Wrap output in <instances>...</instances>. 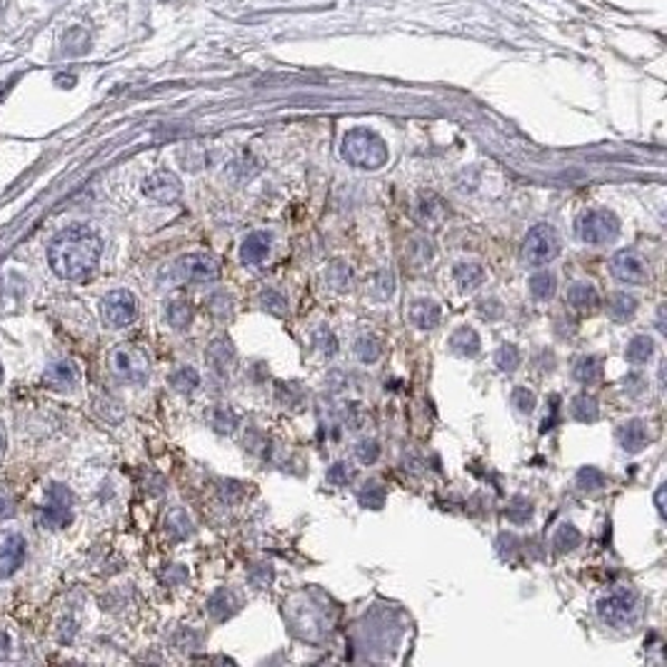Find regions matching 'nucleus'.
Instances as JSON below:
<instances>
[{"label":"nucleus","instance_id":"f704fd0d","mask_svg":"<svg viewBox=\"0 0 667 667\" xmlns=\"http://www.w3.org/2000/svg\"><path fill=\"white\" fill-rule=\"evenodd\" d=\"M495 363H498L502 373H515L520 367V350L510 343L500 345L498 353H495Z\"/></svg>","mask_w":667,"mask_h":667},{"label":"nucleus","instance_id":"423d86ee","mask_svg":"<svg viewBox=\"0 0 667 667\" xmlns=\"http://www.w3.org/2000/svg\"><path fill=\"white\" fill-rule=\"evenodd\" d=\"M617 235H620V220L610 210H590L577 220V238L585 245H595V248L610 245L615 243Z\"/></svg>","mask_w":667,"mask_h":667},{"label":"nucleus","instance_id":"49530a36","mask_svg":"<svg viewBox=\"0 0 667 667\" xmlns=\"http://www.w3.org/2000/svg\"><path fill=\"white\" fill-rule=\"evenodd\" d=\"M0 380H3V367H0Z\"/></svg>","mask_w":667,"mask_h":667},{"label":"nucleus","instance_id":"cd10ccee","mask_svg":"<svg viewBox=\"0 0 667 667\" xmlns=\"http://www.w3.org/2000/svg\"><path fill=\"white\" fill-rule=\"evenodd\" d=\"M166 318L167 323L177 328V330H183V328H188L190 320H193V308H190L188 300H170L166 305Z\"/></svg>","mask_w":667,"mask_h":667},{"label":"nucleus","instance_id":"a211bd4d","mask_svg":"<svg viewBox=\"0 0 667 667\" xmlns=\"http://www.w3.org/2000/svg\"><path fill=\"white\" fill-rule=\"evenodd\" d=\"M567 302L577 308V310H593L600 305V295L595 291L593 282H585V281H577L570 285V291H567Z\"/></svg>","mask_w":667,"mask_h":667},{"label":"nucleus","instance_id":"2eb2a0df","mask_svg":"<svg viewBox=\"0 0 667 667\" xmlns=\"http://www.w3.org/2000/svg\"><path fill=\"white\" fill-rule=\"evenodd\" d=\"M43 380H45V386H51L52 390H68V387L78 386L81 373H78L75 363H71V360H61V363H52V366H48Z\"/></svg>","mask_w":667,"mask_h":667},{"label":"nucleus","instance_id":"7ed1b4c3","mask_svg":"<svg viewBox=\"0 0 667 667\" xmlns=\"http://www.w3.org/2000/svg\"><path fill=\"white\" fill-rule=\"evenodd\" d=\"M560 235L550 223H538L535 228L528 230V235L522 240V262L530 268H542L548 262H553L560 255Z\"/></svg>","mask_w":667,"mask_h":667},{"label":"nucleus","instance_id":"dca6fc26","mask_svg":"<svg viewBox=\"0 0 667 667\" xmlns=\"http://www.w3.org/2000/svg\"><path fill=\"white\" fill-rule=\"evenodd\" d=\"M410 323L415 325L417 330H433L440 323V305L428 298H420L410 305Z\"/></svg>","mask_w":667,"mask_h":667},{"label":"nucleus","instance_id":"c756f323","mask_svg":"<svg viewBox=\"0 0 667 667\" xmlns=\"http://www.w3.org/2000/svg\"><path fill=\"white\" fill-rule=\"evenodd\" d=\"M603 373V367H600V360L593 357V355H587V357H580L577 363H575V370L573 376L575 380H580L583 386H593L595 380L600 377Z\"/></svg>","mask_w":667,"mask_h":667},{"label":"nucleus","instance_id":"f3484780","mask_svg":"<svg viewBox=\"0 0 667 667\" xmlns=\"http://www.w3.org/2000/svg\"><path fill=\"white\" fill-rule=\"evenodd\" d=\"M448 348L458 357H475L480 353V338L472 328H458L448 338Z\"/></svg>","mask_w":667,"mask_h":667},{"label":"nucleus","instance_id":"e433bc0d","mask_svg":"<svg viewBox=\"0 0 667 667\" xmlns=\"http://www.w3.org/2000/svg\"><path fill=\"white\" fill-rule=\"evenodd\" d=\"M512 405H515V410H518L520 415H530L532 410H535V405H538V397H535V393L528 390V387L518 386L512 390Z\"/></svg>","mask_w":667,"mask_h":667},{"label":"nucleus","instance_id":"6ab92c4d","mask_svg":"<svg viewBox=\"0 0 667 667\" xmlns=\"http://www.w3.org/2000/svg\"><path fill=\"white\" fill-rule=\"evenodd\" d=\"M607 315L613 318V320H617V323H625V320H630L633 315L637 313V300L633 298V295H627V292H613L610 298H607Z\"/></svg>","mask_w":667,"mask_h":667},{"label":"nucleus","instance_id":"7c9ffc66","mask_svg":"<svg viewBox=\"0 0 667 667\" xmlns=\"http://www.w3.org/2000/svg\"><path fill=\"white\" fill-rule=\"evenodd\" d=\"M170 386L176 387L177 393H193V390L200 386L198 370H195V367H190V366L177 367L176 373L170 376Z\"/></svg>","mask_w":667,"mask_h":667},{"label":"nucleus","instance_id":"a18cd8bd","mask_svg":"<svg viewBox=\"0 0 667 667\" xmlns=\"http://www.w3.org/2000/svg\"><path fill=\"white\" fill-rule=\"evenodd\" d=\"M5 445V433H3V425H0V448Z\"/></svg>","mask_w":667,"mask_h":667},{"label":"nucleus","instance_id":"20e7f679","mask_svg":"<svg viewBox=\"0 0 667 667\" xmlns=\"http://www.w3.org/2000/svg\"><path fill=\"white\" fill-rule=\"evenodd\" d=\"M108 370L123 383H146L150 376V360L138 345L120 343L108 353Z\"/></svg>","mask_w":667,"mask_h":667},{"label":"nucleus","instance_id":"4be33fe9","mask_svg":"<svg viewBox=\"0 0 667 667\" xmlns=\"http://www.w3.org/2000/svg\"><path fill=\"white\" fill-rule=\"evenodd\" d=\"M528 288H530V295L535 300L545 302L550 300L555 291H557V281H555V275L550 271H538L528 282Z\"/></svg>","mask_w":667,"mask_h":667},{"label":"nucleus","instance_id":"c03bdc74","mask_svg":"<svg viewBox=\"0 0 667 667\" xmlns=\"http://www.w3.org/2000/svg\"><path fill=\"white\" fill-rule=\"evenodd\" d=\"M655 505H657V512H660V518H665V485H660V488H657Z\"/></svg>","mask_w":667,"mask_h":667},{"label":"nucleus","instance_id":"79ce46f5","mask_svg":"<svg viewBox=\"0 0 667 667\" xmlns=\"http://www.w3.org/2000/svg\"><path fill=\"white\" fill-rule=\"evenodd\" d=\"M350 480H353V470H350L348 462H335L333 468L328 470V482L335 485V488H343Z\"/></svg>","mask_w":667,"mask_h":667},{"label":"nucleus","instance_id":"a878e982","mask_svg":"<svg viewBox=\"0 0 667 667\" xmlns=\"http://www.w3.org/2000/svg\"><path fill=\"white\" fill-rule=\"evenodd\" d=\"M235 607H238V600H235V595L230 593V590H218L208 600V613L213 617H218V620H225V617L233 615Z\"/></svg>","mask_w":667,"mask_h":667},{"label":"nucleus","instance_id":"a19ab883","mask_svg":"<svg viewBox=\"0 0 667 667\" xmlns=\"http://www.w3.org/2000/svg\"><path fill=\"white\" fill-rule=\"evenodd\" d=\"M355 455H357V460H360L363 465H373V462L380 458V445H377L376 440H360V443L355 445Z\"/></svg>","mask_w":667,"mask_h":667},{"label":"nucleus","instance_id":"5701e85b","mask_svg":"<svg viewBox=\"0 0 667 667\" xmlns=\"http://www.w3.org/2000/svg\"><path fill=\"white\" fill-rule=\"evenodd\" d=\"M453 275H455V282L462 291H472V288H478L480 282L485 281V271H482L480 262H458Z\"/></svg>","mask_w":667,"mask_h":667},{"label":"nucleus","instance_id":"b1692460","mask_svg":"<svg viewBox=\"0 0 667 667\" xmlns=\"http://www.w3.org/2000/svg\"><path fill=\"white\" fill-rule=\"evenodd\" d=\"M210 425L220 435H228V433L238 428V413L230 405H215L210 410Z\"/></svg>","mask_w":667,"mask_h":667},{"label":"nucleus","instance_id":"aec40b11","mask_svg":"<svg viewBox=\"0 0 667 667\" xmlns=\"http://www.w3.org/2000/svg\"><path fill=\"white\" fill-rule=\"evenodd\" d=\"M655 355V340L650 335H635L625 348V360L633 366H645Z\"/></svg>","mask_w":667,"mask_h":667},{"label":"nucleus","instance_id":"4c0bfd02","mask_svg":"<svg viewBox=\"0 0 667 667\" xmlns=\"http://www.w3.org/2000/svg\"><path fill=\"white\" fill-rule=\"evenodd\" d=\"M577 485H580L583 491H600L605 485V472L603 470L593 468V465L580 468V472H577Z\"/></svg>","mask_w":667,"mask_h":667},{"label":"nucleus","instance_id":"58836bf2","mask_svg":"<svg viewBox=\"0 0 667 667\" xmlns=\"http://www.w3.org/2000/svg\"><path fill=\"white\" fill-rule=\"evenodd\" d=\"M313 345L325 355V357H333V355L338 353V340H335V335L330 333L325 325H320V328L313 333Z\"/></svg>","mask_w":667,"mask_h":667},{"label":"nucleus","instance_id":"0eeeda50","mask_svg":"<svg viewBox=\"0 0 667 667\" xmlns=\"http://www.w3.org/2000/svg\"><path fill=\"white\" fill-rule=\"evenodd\" d=\"M41 520L51 530H61L73 522V492L65 485L52 482L45 491V500L41 505Z\"/></svg>","mask_w":667,"mask_h":667},{"label":"nucleus","instance_id":"473e14b6","mask_svg":"<svg viewBox=\"0 0 667 667\" xmlns=\"http://www.w3.org/2000/svg\"><path fill=\"white\" fill-rule=\"evenodd\" d=\"M325 278H328V282L333 285L335 291L345 292V291H350L353 272H350V268H348L345 262H333V265L328 268V272H325Z\"/></svg>","mask_w":667,"mask_h":667},{"label":"nucleus","instance_id":"393cba45","mask_svg":"<svg viewBox=\"0 0 667 667\" xmlns=\"http://www.w3.org/2000/svg\"><path fill=\"white\" fill-rule=\"evenodd\" d=\"M357 502L367 510H380L386 505V488L377 480H367L366 485L357 491Z\"/></svg>","mask_w":667,"mask_h":667},{"label":"nucleus","instance_id":"f03ea898","mask_svg":"<svg viewBox=\"0 0 667 667\" xmlns=\"http://www.w3.org/2000/svg\"><path fill=\"white\" fill-rule=\"evenodd\" d=\"M343 157L360 170H377L387 163V146L373 130L355 128L343 138Z\"/></svg>","mask_w":667,"mask_h":667},{"label":"nucleus","instance_id":"1a4fd4ad","mask_svg":"<svg viewBox=\"0 0 667 667\" xmlns=\"http://www.w3.org/2000/svg\"><path fill=\"white\" fill-rule=\"evenodd\" d=\"M176 275L183 282L218 281L220 262L208 253H188L176 262Z\"/></svg>","mask_w":667,"mask_h":667},{"label":"nucleus","instance_id":"f257e3e1","mask_svg":"<svg viewBox=\"0 0 667 667\" xmlns=\"http://www.w3.org/2000/svg\"><path fill=\"white\" fill-rule=\"evenodd\" d=\"M103 255V238L88 225H73L58 233L48 245V262L63 281H83Z\"/></svg>","mask_w":667,"mask_h":667},{"label":"nucleus","instance_id":"6e6552de","mask_svg":"<svg viewBox=\"0 0 667 667\" xmlns=\"http://www.w3.org/2000/svg\"><path fill=\"white\" fill-rule=\"evenodd\" d=\"M100 315L110 328H126L138 318V300L130 291H110L100 300Z\"/></svg>","mask_w":667,"mask_h":667},{"label":"nucleus","instance_id":"412c9836","mask_svg":"<svg viewBox=\"0 0 667 667\" xmlns=\"http://www.w3.org/2000/svg\"><path fill=\"white\" fill-rule=\"evenodd\" d=\"M353 353L355 357L360 360V363H366V366H373L380 360V355H383V343L377 340L376 335H360L353 345Z\"/></svg>","mask_w":667,"mask_h":667},{"label":"nucleus","instance_id":"9d476101","mask_svg":"<svg viewBox=\"0 0 667 667\" xmlns=\"http://www.w3.org/2000/svg\"><path fill=\"white\" fill-rule=\"evenodd\" d=\"M610 271L625 285H643L650 281V262L637 251H620L610 261Z\"/></svg>","mask_w":667,"mask_h":667},{"label":"nucleus","instance_id":"37998d69","mask_svg":"<svg viewBox=\"0 0 667 667\" xmlns=\"http://www.w3.org/2000/svg\"><path fill=\"white\" fill-rule=\"evenodd\" d=\"M478 313L482 315L485 320H498V318L502 315L500 300H495V298H491V300H480Z\"/></svg>","mask_w":667,"mask_h":667},{"label":"nucleus","instance_id":"39448f33","mask_svg":"<svg viewBox=\"0 0 667 667\" xmlns=\"http://www.w3.org/2000/svg\"><path fill=\"white\" fill-rule=\"evenodd\" d=\"M637 613H640V600H637L635 590L630 587H620L603 600H597V617L605 625L615 627V630L635 625Z\"/></svg>","mask_w":667,"mask_h":667},{"label":"nucleus","instance_id":"72a5a7b5","mask_svg":"<svg viewBox=\"0 0 667 667\" xmlns=\"http://www.w3.org/2000/svg\"><path fill=\"white\" fill-rule=\"evenodd\" d=\"M233 357H235V350H233V345L228 340H215L208 348V360L215 366V370L228 367V363H233Z\"/></svg>","mask_w":667,"mask_h":667},{"label":"nucleus","instance_id":"ea45409f","mask_svg":"<svg viewBox=\"0 0 667 667\" xmlns=\"http://www.w3.org/2000/svg\"><path fill=\"white\" fill-rule=\"evenodd\" d=\"M261 305H262V310H268V313L272 315H285V308H288V302H285V298H282L281 292H275V291H262L261 292Z\"/></svg>","mask_w":667,"mask_h":667},{"label":"nucleus","instance_id":"9b49d317","mask_svg":"<svg viewBox=\"0 0 667 667\" xmlns=\"http://www.w3.org/2000/svg\"><path fill=\"white\" fill-rule=\"evenodd\" d=\"M143 193L156 203H176L183 195V183L177 180L176 173L170 170H157L153 176L146 177Z\"/></svg>","mask_w":667,"mask_h":667},{"label":"nucleus","instance_id":"2f4dec72","mask_svg":"<svg viewBox=\"0 0 667 667\" xmlns=\"http://www.w3.org/2000/svg\"><path fill=\"white\" fill-rule=\"evenodd\" d=\"M508 520L515 522V525H525V522L532 518V502L528 498H522V495H515L510 502H508Z\"/></svg>","mask_w":667,"mask_h":667},{"label":"nucleus","instance_id":"c9c22d12","mask_svg":"<svg viewBox=\"0 0 667 667\" xmlns=\"http://www.w3.org/2000/svg\"><path fill=\"white\" fill-rule=\"evenodd\" d=\"M166 528H167V532L173 535V538H188L190 532H193L190 518L186 515V510H180V508H176V510L167 515Z\"/></svg>","mask_w":667,"mask_h":667},{"label":"nucleus","instance_id":"f8f14e48","mask_svg":"<svg viewBox=\"0 0 667 667\" xmlns=\"http://www.w3.org/2000/svg\"><path fill=\"white\" fill-rule=\"evenodd\" d=\"M25 560V542L21 535H5V540L0 542V580H8L11 575L18 573V567Z\"/></svg>","mask_w":667,"mask_h":667},{"label":"nucleus","instance_id":"ddd939ff","mask_svg":"<svg viewBox=\"0 0 667 667\" xmlns=\"http://www.w3.org/2000/svg\"><path fill=\"white\" fill-rule=\"evenodd\" d=\"M272 238L265 230H253L240 243V261L243 265H261L271 255Z\"/></svg>","mask_w":667,"mask_h":667},{"label":"nucleus","instance_id":"c85d7f7f","mask_svg":"<svg viewBox=\"0 0 667 667\" xmlns=\"http://www.w3.org/2000/svg\"><path fill=\"white\" fill-rule=\"evenodd\" d=\"M570 410H573V417L575 420H580V423H595L597 417H600V410H597V400L593 395H577L570 403Z\"/></svg>","mask_w":667,"mask_h":667},{"label":"nucleus","instance_id":"4468645a","mask_svg":"<svg viewBox=\"0 0 667 667\" xmlns=\"http://www.w3.org/2000/svg\"><path fill=\"white\" fill-rule=\"evenodd\" d=\"M647 440H650V430L645 420H627L617 428V443L627 455H637L647 445Z\"/></svg>","mask_w":667,"mask_h":667},{"label":"nucleus","instance_id":"bb28decb","mask_svg":"<svg viewBox=\"0 0 667 667\" xmlns=\"http://www.w3.org/2000/svg\"><path fill=\"white\" fill-rule=\"evenodd\" d=\"M583 542V535H580V530L575 528V525H570V522H565V525H560L557 528V532H555V538H553V548L557 550V553H573L575 548Z\"/></svg>","mask_w":667,"mask_h":667}]
</instances>
